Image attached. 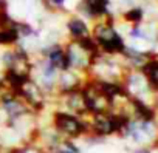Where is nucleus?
Segmentation results:
<instances>
[{"label":"nucleus","instance_id":"obj_6","mask_svg":"<svg viewBox=\"0 0 158 153\" xmlns=\"http://www.w3.org/2000/svg\"><path fill=\"white\" fill-rule=\"evenodd\" d=\"M16 95L27 104V107L36 113V115H40L42 111H45L47 108L53 107L51 105V99L48 98V95L42 90V87L33 79V78H28L27 81H23V84L17 88ZM54 108V107H53Z\"/></svg>","mask_w":158,"mask_h":153},{"label":"nucleus","instance_id":"obj_10","mask_svg":"<svg viewBox=\"0 0 158 153\" xmlns=\"http://www.w3.org/2000/svg\"><path fill=\"white\" fill-rule=\"evenodd\" d=\"M65 40H82L92 36V23L76 13H68L64 20Z\"/></svg>","mask_w":158,"mask_h":153},{"label":"nucleus","instance_id":"obj_13","mask_svg":"<svg viewBox=\"0 0 158 153\" xmlns=\"http://www.w3.org/2000/svg\"><path fill=\"white\" fill-rule=\"evenodd\" d=\"M17 20L13 25L0 26V48H11L20 43V36L16 28Z\"/></svg>","mask_w":158,"mask_h":153},{"label":"nucleus","instance_id":"obj_2","mask_svg":"<svg viewBox=\"0 0 158 153\" xmlns=\"http://www.w3.org/2000/svg\"><path fill=\"white\" fill-rule=\"evenodd\" d=\"M64 48L68 59V68L89 74V70L95 59L101 54L93 37H85L82 40H65Z\"/></svg>","mask_w":158,"mask_h":153},{"label":"nucleus","instance_id":"obj_9","mask_svg":"<svg viewBox=\"0 0 158 153\" xmlns=\"http://www.w3.org/2000/svg\"><path fill=\"white\" fill-rule=\"evenodd\" d=\"M73 13L93 23L96 20L113 16L112 0H77Z\"/></svg>","mask_w":158,"mask_h":153},{"label":"nucleus","instance_id":"obj_18","mask_svg":"<svg viewBox=\"0 0 158 153\" xmlns=\"http://www.w3.org/2000/svg\"><path fill=\"white\" fill-rule=\"evenodd\" d=\"M153 153H158V145H155V147H153Z\"/></svg>","mask_w":158,"mask_h":153},{"label":"nucleus","instance_id":"obj_15","mask_svg":"<svg viewBox=\"0 0 158 153\" xmlns=\"http://www.w3.org/2000/svg\"><path fill=\"white\" fill-rule=\"evenodd\" d=\"M50 153H82V147L77 141L60 138L59 142L50 150Z\"/></svg>","mask_w":158,"mask_h":153},{"label":"nucleus","instance_id":"obj_8","mask_svg":"<svg viewBox=\"0 0 158 153\" xmlns=\"http://www.w3.org/2000/svg\"><path fill=\"white\" fill-rule=\"evenodd\" d=\"M51 104H53L54 110H64V111L77 115L81 118L89 116V108H87V102H85L82 88L73 90V91H68L64 95H57Z\"/></svg>","mask_w":158,"mask_h":153},{"label":"nucleus","instance_id":"obj_3","mask_svg":"<svg viewBox=\"0 0 158 153\" xmlns=\"http://www.w3.org/2000/svg\"><path fill=\"white\" fill-rule=\"evenodd\" d=\"M51 127L56 130V133L60 138L77 141V142L82 141L90 133L87 118H81L77 115H73L64 110H53Z\"/></svg>","mask_w":158,"mask_h":153},{"label":"nucleus","instance_id":"obj_4","mask_svg":"<svg viewBox=\"0 0 158 153\" xmlns=\"http://www.w3.org/2000/svg\"><path fill=\"white\" fill-rule=\"evenodd\" d=\"M118 138L133 144L135 147H155L158 142L156 121L127 119Z\"/></svg>","mask_w":158,"mask_h":153},{"label":"nucleus","instance_id":"obj_16","mask_svg":"<svg viewBox=\"0 0 158 153\" xmlns=\"http://www.w3.org/2000/svg\"><path fill=\"white\" fill-rule=\"evenodd\" d=\"M42 5L48 14H68V0H42Z\"/></svg>","mask_w":158,"mask_h":153},{"label":"nucleus","instance_id":"obj_17","mask_svg":"<svg viewBox=\"0 0 158 153\" xmlns=\"http://www.w3.org/2000/svg\"><path fill=\"white\" fill-rule=\"evenodd\" d=\"M132 153H153V147H135Z\"/></svg>","mask_w":158,"mask_h":153},{"label":"nucleus","instance_id":"obj_7","mask_svg":"<svg viewBox=\"0 0 158 153\" xmlns=\"http://www.w3.org/2000/svg\"><path fill=\"white\" fill-rule=\"evenodd\" d=\"M123 87H124V91L132 99H139V101L153 104L155 93L149 87L144 74L139 70H127L126 71L124 78H123Z\"/></svg>","mask_w":158,"mask_h":153},{"label":"nucleus","instance_id":"obj_1","mask_svg":"<svg viewBox=\"0 0 158 153\" xmlns=\"http://www.w3.org/2000/svg\"><path fill=\"white\" fill-rule=\"evenodd\" d=\"M92 37L96 42L99 51L106 56L119 57L127 45L126 36L118 30L116 17L109 16L106 19L92 23Z\"/></svg>","mask_w":158,"mask_h":153},{"label":"nucleus","instance_id":"obj_19","mask_svg":"<svg viewBox=\"0 0 158 153\" xmlns=\"http://www.w3.org/2000/svg\"><path fill=\"white\" fill-rule=\"evenodd\" d=\"M156 127H158V118H156Z\"/></svg>","mask_w":158,"mask_h":153},{"label":"nucleus","instance_id":"obj_14","mask_svg":"<svg viewBox=\"0 0 158 153\" xmlns=\"http://www.w3.org/2000/svg\"><path fill=\"white\" fill-rule=\"evenodd\" d=\"M146 19V10L139 5H132V6H127L126 10H123L121 13V20L132 26V25H139L143 23Z\"/></svg>","mask_w":158,"mask_h":153},{"label":"nucleus","instance_id":"obj_12","mask_svg":"<svg viewBox=\"0 0 158 153\" xmlns=\"http://www.w3.org/2000/svg\"><path fill=\"white\" fill-rule=\"evenodd\" d=\"M149 84V87L152 88L153 93H158V54L150 57L139 70Z\"/></svg>","mask_w":158,"mask_h":153},{"label":"nucleus","instance_id":"obj_20","mask_svg":"<svg viewBox=\"0 0 158 153\" xmlns=\"http://www.w3.org/2000/svg\"><path fill=\"white\" fill-rule=\"evenodd\" d=\"M156 145H158V142H156Z\"/></svg>","mask_w":158,"mask_h":153},{"label":"nucleus","instance_id":"obj_5","mask_svg":"<svg viewBox=\"0 0 158 153\" xmlns=\"http://www.w3.org/2000/svg\"><path fill=\"white\" fill-rule=\"evenodd\" d=\"M89 122V136H93L99 141L118 136L124 124L127 122V118L113 111H104V113H95L87 116Z\"/></svg>","mask_w":158,"mask_h":153},{"label":"nucleus","instance_id":"obj_11","mask_svg":"<svg viewBox=\"0 0 158 153\" xmlns=\"http://www.w3.org/2000/svg\"><path fill=\"white\" fill-rule=\"evenodd\" d=\"M87 79H89L87 74L70 70V68L60 71L59 76H57V81H56V96L82 88L84 84L87 82Z\"/></svg>","mask_w":158,"mask_h":153}]
</instances>
